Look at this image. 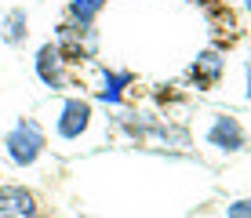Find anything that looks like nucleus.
Wrapping results in <instances>:
<instances>
[{
    "label": "nucleus",
    "mask_w": 251,
    "mask_h": 218,
    "mask_svg": "<svg viewBox=\"0 0 251 218\" xmlns=\"http://www.w3.org/2000/svg\"><path fill=\"white\" fill-rule=\"evenodd\" d=\"M44 149H48V131L40 127L33 117L15 120L11 131L4 135V156L15 164V168H33Z\"/></svg>",
    "instance_id": "1"
},
{
    "label": "nucleus",
    "mask_w": 251,
    "mask_h": 218,
    "mask_svg": "<svg viewBox=\"0 0 251 218\" xmlns=\"http://www.w3.org/2000/svg\"><path fill=\"white\" fill-rule=\"evenodd\" d=\"M204 142L211 145L215 153H240L248 149V131L240 124V117H233V113H215L211 124L204 131Z\"/></svg>",
    "instance_id": "2"
},
{
    "label": "nucleus",
    "mask_w": 251,
    "mask_h": 218,
    "mask_svg": "<svg viewBox=\"0 0 251 218\" xmlns=\"http://www.w3.org/2000/svg\"><path fill=\"white\" fill-rule=\"evenodd\" d=\"M91 102L80 98V95H69V98L58 106V117H55V135L62 138V142H76V138H84L91 131Z\"/></svg>",
    "instance_id": "3"
},
{
    "label": "nucleus",
    "mask_w": 251,
    "mask_h": 218,
    "mask_svg": "<svg viewBox=\"0 0 251 218\" xmlns=\"http://www.w3.org/2000/svg\"><path fill=\"white\" fill-rule=\"evenodd\" d=\"M55 48L66 55V62H80V58H91V55H95L99 37H95L91 25L62 22V25H58V37H55Z\"/></svg>",
    "instance_id": "4"
},
{
    "label": "nucleus",
    "mask_w": 251,
    "mask_h": 218,
    "mask_svg": "<svg viewBox=\"0 0 251 218\" xmlns=\"http://www.w3.org/2000/svg\"><path fill=\"white\" fill-rule=\"evenodd\" d=\"M33 69H37V80L44 87H51V91H62L66 80H69V62H66V55L55 48V44H40L37 48Z\"/></svg>",
    "instance_id": "5"
},
{
    "label": "nucleus",
    "mask_w": 251,
    "mask_h": 218,
    "mask_svg": "<svg viewBox=\"0 0 251 218\" xmlns=\"http://www.w3.org/2000/svg\"><path fill=\"white\" fill-rule=\"evenodd\" d=\"M40 204L33 189L19 186V182H0V218H37Z\"/></svg>",
    "instance_id": "6"
},
{
    "label": "nucleus",
    "mask_w": 251,
    "mask_h": 218,
    "mask_svg": "<svg viewBox=\"0 0 251 218\" xmlns=\"http://www.w3.org/2000/svg\"><path fill=\"white\" fill-rule=\"evenodd\" d=\"M222 73H226V58H222V51H215V48H207L201 51V55L189 62V84H197L201 91H211L215 84L222 80Z\"/></svg>",
    "instance_id": "7"
},
{
    "label": "nucleus",
    "mask_w": 251,
    "mask_h": 218,
    "mask_svg": "<svg viewBox=\"0 0 251 218\" xmlns=\"http://www.w3.org/2000/svg\"><path fill=\"white\" fill-rule=\"evenodd\" d=\"M131 87V73L124 69H99V84H95V98L106 102V106H120L124 102V91Z\"/></svg>",
    "instance_id": "8"
},
{
    "label": "nucleus",
    "mask_w": 251,
    "mask_h": 218,
    "mask_svg": "<svg viewBox=\"0 0 251 218\" xmlns=\"http://www.w3.org/2000/svg\"><path fill=\"white\" fill-rule=\"evenodd\" d=\"M25 37H29V15H25L22 7L4 11V19H0V40H4L7 48H19Z\"/></svg>",
    "instance_id": "9"
},
{
    "label": "nucleus",
    "mask_w": 251,
    "mask_h": 218,
    "mask_svg": "<svg viewBox=\"0 0 251 218\" xmlns=\"http://www.w3.org/2000/svg\"><path fill=\"white\" fill-rule=\"evenodd\" d=\"M102 11H106V0H69V22L91 25Z\"/></svg>",
    "instance_id": "10"
},
{
    "label": "nucleus",
    "mask_w": 251,
    "mask_h": 218,
    "mask_svg": "<svg viewBox=\"0 0 251 218\" xmlns=\"http://www.w3.org/2000/svg\"><path fill=\"white\" fill-rule=\"evenodd\" d=\"M226 218H251V196H237L226 204Z\"/></svg>",
    "instance_id": "11"
},
{
    "label": "nucleus",
    "mask_w": 251,
    "mask_h": 218,
    "mask_svg": "<svg viewBox=\"0 0 251 218\" xmlns=\"http://www.w3.org/2000/svg\"><path fill=\"white\" fill-rule=\"evenodd\" d=\"M244 76H248V87H244V98H251V55H248V62H244Z\"/></svg>",
    "instance_id": "12"
},
{
    "label": "nucleus",
    "mask_w": 251,
    "mask_h": 218,
    "mask_svg": "<svg viewBox=\"0 0 251 218\" xmlns=\"http://www.w3.org/2000/svg\"><path fill=\"white\" fill-rule=\"evenodd\" d=\"M244 7H248V15H251V0H244Z\"/></svg>",
    "instance_id": "13"
},
{
    "label": "nucleus",
    "mask_w": 251,
    "mask_h": 218,
    "mask_svg": "<svg viewBox=\"0 0 251 218\" xmlns=\"http://www.w3.org/2000/svg\"><path fill=\"white\" fill-rule=\"evenodd\" d=\"M197 4H215V0H197Z\"/></svg>",
    "instance_id": "14"
},
{
    "label": "nucleus",
    "mask_w": 251,
    "mask_h": 218,
    "mask_svg": "<svg viewBox=\"0 0 251 218\" xmlns=\"http://www.w3.org/2000/svg\"><path fill=\"white\" fill-rule=\"evenodd\" d=\"M248 153H251V138H248Z\"/></svg>",
    "instance_id": "15"
}]
</instances>
